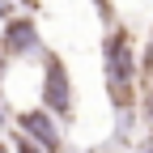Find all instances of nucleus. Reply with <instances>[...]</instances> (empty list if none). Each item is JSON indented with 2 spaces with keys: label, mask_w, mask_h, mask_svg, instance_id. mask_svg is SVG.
<instances>
[{
  "label": "nucleus",
  "mask_w": 153,
  "mask_h": 153,
  "mask_svg": "<svg viewBox=\"0 0 153 153\" xmlns=\"http://www.w3.org/2000/svg\"><path fill=\"white\" fill-rule=\"evenodd\" d=\"M102 60H106V94L115 111H132V98H136V51H132V34L123 26H115L106 34V47H102Z\"/></svg>",
  "instance_id": "nucleus-1"
},
{
  "label": "nucleus",
  "mask_w": 153,
  "mask_h": 153,
  "mask_svg": "<svg viewBox=\"0 0 153 153\" xmlns=\"http://www.w3.org/2000/svg\"><path fill=\"white\" fill-rule=\"evenodd\" d=\"M43 106H47L60 123H68L72 115H76V102H72V76H68V64H64L55 51L43 55Z\"/></svg>",
  "instance_id": "nucleus-2"
},
{
  "label": "nucleus",
  "mask_w": 153,
  "mask_h": 153,
  "mask_svg": "<svg viewBox=\"0 0 153 153\" xmlns=\"http://www.w3.org/2000/svg\"><path fill=\"white\" fill-rule=\"evenodd\" d=\"M17 123H22V132L43 149V153H64V132H60V119L43 106V111H22L17 115Z\"/></svg>",
  "instance_id": "nucleus-3"
},
{
  "label": "nucleus",
  "mask_w": 153,
  "mask_h": 153,
  "mask_svg": "<svg viewBox=\"0 0 153 153\" xmlns=\"http://www.w3.org/2000/svg\"><path fill=\"white\" fill-rule=\"evenodd\" d=\"M4 55H13V60H26V55H38L43 51V38H38V26L30 22V17H13V22L4 26Z\"/></svg>",
  "instance_id": "nucleus-4"
},
{
  "label": "nucleus",
  "mask_w": 153,
  "mask_h": 153,
  "mask_svg": "<svg viewBox=\"0 0 153 153\" xmlns=\"http://www.w3.org/2000/svg\"><path fill=\"white\" fill-rule=\"evenodd\" d=\"M9 149H13V153H43V149H38V145L26 136V132H22V136H13V140H9Z\"/></svg>",
  "instance_id": "nucleus-5"
},
{
  "label": "nucleus",
  "mask_w": 153,
  "mask_h": 153,
  "mask_svg": "<svg viewBox=\"0 0 153 153\" xmlns=\"http://www.w3.org/2000/svg\"><path fill=\"white\" fill-rule=\"evenodd\" d=\"M145 128L153 132V76H149V85H145Z\"/></svg>",
  "instance_id": "nucleus-6"
},
{
  "label": "nucleus",
  "mask_w": 153,
  "mask_h": 153,
  "mask_svg": "<svg viewBox=\"0 0 153 153\" xmlns=\"http://www.w3.org/2000/svg\"><path fill=\"white\" fill-rule=\"evenodd\" d=\"M145 72L153 76V38H149V51H145Z\"/></svg>",
  "instance_id": "nucleus-7"
},
{
  "label": "nucleus",
  "mask_w": 153,
  "mask_h": 153,
  "mask_svg": "<svg viewBox=\"0 0 153 153\" xmlns=\"http://www.w3.org/2000/svg\"><path fill=\"white\" fill-rule=\"evenodd\" d=\"M9 123V111H4V98H0V128Z\"/></svg>",
  "instance_id": "nucleus-8"
},
{
  "label": "nucleus",
  "mask_w": 153,
  "mask_h": 153,
  "mask_svg": "<svg viewBox=\"0 0 153 153\" xmlns=\"http://www.w3.org/2000/svg\"><path fill=\"white\" fill-rule=\"evenodd\" d=\"M140 153H153V140H145V145H140Z\"/></svg>",
  "instance_id": "nucleus-9"
},
{
  "label": "nucleus",
  "mask_w": 153,
  "mask_h": 153,
  "mask_svg": "<svg viewBox=\"0 0 153 153\" xmlns=\"http://www.w3.org/2000/svg\"><path fill=\"white\" fill-rule=\"evenodd\" d=\"M0 153H13V149H9V140H0Z\"/></svg>",
  "instance_id": "nucleus-10"
}]
</instances>
